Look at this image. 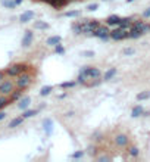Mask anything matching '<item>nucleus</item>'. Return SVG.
Listing matches in <instances>:
<instances>
[{
	"label": "nucleus",
	"mask_w": 150,
	"mask_h": 162,
	"mask_svg": "<svg viewBox=\"0 0 150 162\" xmlns=\"http://www.w3.org/2000/svg\"><path fill=\"white\" fill-rule=\"evenodd\" d=\"M97 159H99L100 162H102V161H110V158H108V156H99Z\"/></svg>",
	"instance_id": "37"
},
{
	"label": "nucleus",
	"mask_w": 150,
	"mask_h": 162,
	"mask_svg": "<svg viewBox=\"0 0 150 162\" xmlns=\"http://www.w3.org/2000/svg\"><path fill=\"white\" fill-rule=\"evenodd\" d=\"M100 77H102L100 69L96 68V67H91V69H90V74H88V78H90V80H94V78H100Z\"/></svg>",
	"instance_id": "14"
},
{
	"label": "nucleus",
	"mask_w": 150,
	"mask_h": 162,
	"mask_svg": "<svg viewBox=\"0 0 150 162\" xmlns=\"http://www.w3.org/2000/svg\"><path fill=\"white\" fill-rule=\"evenodd\" d=\"M60 41H62V37H60V35H52V37H49V38L46 40V44H47V46H56V44H59Z\"/></svg>",
	"instance_id": "11"
},
{
	"label": "nucleus",
	"mask_w": 150,
	"mask_h": 162,
	"mask_svg": "<svg viewBox=\"0 0 150 162\" xmlns=\"http://www.w3.org/2000/svg\"><path fill=\"white\" fill-rule=\"evenodd\" d=\"M81 56H85V58H93V56H94V52H93V50H83V52H81Z\"/></svg>",
	"instance_id": "31"
},
{
	"label": "nucleus",
	"mask_w": 150,
	"mask_h": 162,
	"mask_svg": "<svg viewBox=\"0 0 150 162\" xmlns=\"http://www.w3.org/2000/svg\"><path fill=\"white\" fill-rule=\"evenodd\" d=\"M77 80H78V83H80V84H83V85L87 84V75H84V74H80Z\"/></svg>",
	"instance_id": "28"
},
{
	"label": "nucleus",
	"mask_w": 150,
	"mask_h": 162,
	"mask_svg": "<svg viewBox=\"0 0 150 162\" xmlns=\"http://www.w3.org/2000/svg\"><path fill=\"white\" fill-rule=\"evenodd\" d=\"M115 145L118 146V147H128L130 146V139H128V136L127 134H118L116 137H115Z\"/></svg>",
	"instance_id": "6"
},
{
	"label": "nucleus",
	"mask_w": 150,
	"mask_h": 162,
	"mask_svg": "<svg viewBox=\"0 0 150 162\" xmlns=\"http://www.w3.org/2000/svg\"><path fill=\"white\" fill-rule=\"evenodd\" d=\"M3 80H5V72H2V71H0V83H2Z\"/></svg>",
	"instance_id": "39"
},
{
	"label": "nucleus",
	"mask_w": 150,
	"mask_h": 162,
	"mask_svg": "<svg viewBox=\"0 0 150 162\" xmlns=\"http://www.w3.org/2000/svg\"><path fill=\"white\" fill-rule=\"evenodd\" d=\"M33 38H34V34H33V31H25V34L24 37H22V47H28L31 43H33Z\"/></svg>",
	"instance_id": "7"
},
{
	"label": "nucleus",
	"mask_w": 150,
	"mask_h": 162,
	"mask_svg": "<svg viewBox=\"0 0 150 162\" xmlns=\"http://www.w3.org/2000/svg\"><path fill=\"white\" fill-rule=\"evenodd\" d=\"M34 18V12L33 10H25L24 13L19 16V21L22 22V24H25V22H28V21H31Z\"/></svg>",
	"instance_id": "8"
},
{
	"label": "nucleus",
	"mask_w": 150,
	"mask_h": 162,
	"mask_svg": "<svg viewBox=\"0 0 150 162\" xmlns=\"http://www.w3.org/2000/svg\"><path fill=\"white\" fill-rule=\"evenodd\" d=\"M43 125H44L46 133L50 134V133H52V125H53V124H52V120H49V118H47V120H44V121H43Z\"/></svg>",
	"instance_id": "20"
},
{
	"label": "nucleus",
	"mask_w": 150,
	"mask_h": 162,
	"mask_svg": "<svg viewBox=\"0 0 150 162\" xmlns=\"http://www.w3.org/2000/svg\"><path fill=\"white\" fill-rule=\"evenodd\" d=\"M128 153H130V156H133V158H137L138 153H140V150H138L135 146H130V147H128Z\"/></svg>",
	"instance_id": "21"
},
{
	"label": "nucleus",
	"mask_w": 150,
	"mask_h": 162,
	"mask_svg": "<svg viewBox=\"0 0 150 162\" xmlns=\"http://www.w3.org/2000/svg\"><path fill=\"white\" fill-rule=\"evenodd\" d=\"M131 2H134V0H127V3H131Z\"/></svg>",
	"instance_id": "43"
},
{
	"label": "nucleus",
	"mask_w": 150,
	"mask_h": 162,
	"mask_svg": "<svg viewBox=\"0 0 150 162\" xmlns=\"http://www.w3.org/2000/svg\"><path fill=\"white\" fill-rule=\"evenodd\" d=\"M30 103H31V97L25 96L24 99H21V102L18 103V108H19V109H22V111H25V109L30 106Z\"/></svg>",
	"instance_id": "12"
},
{
	"label": "nucleus",
	"mask_w": 150,
	"mask_h": 162,
	"mask_svg": "<svg viewBox=\"0 0 150 162\" xmlns=\"http://www.w3.org/2000/svg\"><path fill=\"white\" fill-rule=\"evenodd\" d=\"M24 117H18V118H13V120L9 122V128H15V127H18V125H21L22 122H24Z\"/></svg>",
	"instance_id": "15"
},
{
	"label": "nucleus",
	"mask_w": 150,
	"mask_h": 162,
	"mask_svg": "<svg viewBox=\"0 0 150 162\" xmlns=\"http://www.w3.org/2000/svg\"><path fill=\"white\" fill-rule=\"evenodd\" d=\"M66 117H74V111H71V112H66Z\"/></svg>",
	"instance_id": "40"
},
{
	"label": "nucleus",
	"mask_w": 150,
	"mask_h": 162,
	"mask_svg": "<svg viewBox=\"0 0 150 162\" xmlns=\"http://www.w3.org/2000/svg\"><path fill=\"white\" fill-rule=\"evenodd\" d=\"M93 35L94 37H97V38H100V40H109V37H110V31H109L108 27H102L100 25L97 30H94L93 31Z\"/></svg>",
	"instance_id": "3"
},
{
	"label": "nucleus",
	"mask_w": 150,
	"mask_h": 162,
	"mask_svg": "<svg viewBox=\"0 0 150 162\" xmlns=\"http://www.w3.org/2000/svg\"><path fill=\"white\" fill-rule=\"evenodd\" d=\"M22 88H16V90H13L12 93H10V102H15V100H18L21 96H22Z\"/></svg>",
	"instance_id": "16"
},
{
	"label": "nucleus",
	"mask_w": 150,
	"mask_h": 162,
	"mask_svg": "<svg viewBox=\"0 0 150 162\" xmlns=\"http://www.w3.org/2000/svg\"><path fill=\"white\" fill-rule=\"evenodd\" d=\"M33 83V77L28 74V72H22L21 75H18V80H16V87L18 88H28V85Z\"/></svg>",
	"instance_id": "2"
},
{
	"label": "nucleus",
	"mask_w": 150,
	"mask_h": 162,
	"mask_svg": "<svg viewBox=\"0 0 150 162\" xmlns=\"http://www.w3.org/2000/svg\"><path fill=\"white\" fill-rule=\"evenodd\" d=\"M30 68L31 67L27 65V63H16V65H12V67H9L6 69V75H9V77H18L22 72H28Z\"/></svg>",
	"instance_id": "1"
},
{
	"label": "nucleus",
	"mask_w": 150,
	"mask_h": 162,
	"mask_svg": "<svg viewBox=\"0 0 150 162\" xmlns=\"http://www.w3.org/2000/svg\"><path fill=\"white\" fill-rule=\"evenodd\" d=\"M143 113H144V109H143L141 105H135L133 108V111H131V117L133 118H138V117H141Z\"/></svg>",
	"instance_id": "10"
},
{
	"label": "nucleus",
	"mask_w": 150,
	"mask_h": 162,
	"mask_svg": "<svg viewBox=\"0 0 150 162\" xmlns=\"http://www.w3.org/2000/svg\"><path fill=\"white\" fill-rule=\"evenodd\" d=\"M115 75H116V68L108 69V71L105 72V75H103V81H109V80H112Z\"/></svg>",
	"instance_id": "13"
},
{
	"label": "nucleus",
	"mask_w": 150,
	"mask_h": 162,
	"mask_svg": "<svg viewBox=\"0 0 150 162\" xmlns=\"http://www.w3.org/2000/svg\"><path fill=\"white\" fill-rule=\"evenodd\" d=\"M10 97H5V96H0V109H3L5 106L10 105Z\"/></svg>",
	"instance_id": "19"
},
{
	"label": "nucleus",
	"mask_w": 150,
	"mask_h": 162,
	"mask_svg": "<svg viewBox=\"0 0 150 162\" xmlns=\"http://www.w3.org/2000/svg\"><path fill=\"white\" fill-rule=\"evenodd\" d=\"M5 118H6V113H5L3 111H0V121H2V120H5Z\"/></svg>",
	"instance_id": "38"
},
{
	"label": "nucleus",
	"mask_w": 150,
	"mask_h": 162,
	"mask_svg": "<svg viewBox=\"0 0 150 162\" xmlns=\"http://www.w3.org/2000/svg\"><path fill=\"white\" fill-rule=\"evenodd\" d=\"M83 156H84V152H83V150H77L75 153L71 155V158H72V159H80V158H83Z\"/></svg>",
	"instance_id": "29"
},
{
	"label": "nucleus",
	"mask_w": 150,
	"mask_h": 162,
	"mask_svg": "<svg viewBox=\"0 0 150 162\" xmlns=\"http://www.w3.org/2000/svg\"><path fill=\"white\" fill-rule=\"evenodd\" d=\"M97 8H99V5H97V3H91V5H88V6H87V10L93 12V10H96Z\"/></svg>",
	"instance_id": "35"
},
{
	"label": "nucleus",
	"mask_w": 150,
	"mask_h": 162,
	"mask_svg": "<svg viewBox=\"0 0 150 162\" xmlns=\"http://www.w3.org/2000/svg\"><path fill=\"white\" fill-rule=\"evenodd\" d=\"M121 19H122V18L118 16V15H110V16L106 19V24H108V25H116L118 27L121 24Z\"/></svg>",
	"instance_id": "9"
},
{
	"label": "nucleus",
	"mask_w": 150,
	"mask_h": 162,
	"mask_svg": "<svg viewBox=\"0 0 150 162\" xmlns=\"http://www.w3.org/2000/svg\"><path fill=\"white\" fill-rule=\"evenodd\" d=\"M52 90H53L52 85H44L41 90H40V96H47V94L52 93Z\"/></svg>",
	"instance_id": "22"
},
{
	"label": "nucleus",
	"mask_w": 150,
	"mask_h": 162,
	"mask_svg": "<svg viewBox=\"0 0 150 162\" xmlns=\"http://www.w3.org/2000/svg\"><path fill=\"white\" fill-rule=\"evenodd\" d=\"M15 3H16V6H18V5H21V3H22V0H15Z\"/></svg>",
	"instance_id": "41"
},
{
	"label": "nucleus",
	"mask_w": 150,
	"mask_h": 162,
	"mask_svg": "<svg viewBox=\"0 0 150 162\" xmlns=\"http://www.w3.org/2000/svg\"><path fill=\"white\" fill-rule=\"evenodd\" d=\"M37 112L38 111H35V109H30V111H25L24 113H22V117L27 120V118H31V117H34V115H37Z\"/></svg>",
	"instance_id": "23"
},
{
	"label": "nucleus",
	"mask_w": 150,
	"mask_h": 162,
	"mask_svg": "<svg viewBox=\"0 0 150 162\" xmlns=\"http://www.w3.org/2000/svg\"><path fill=\"white\" fill-rule=\"evenodd\" d=\"M78 81H65V83H62L60 84V88H71V87H74Z\"/></svg>",
	"instance_id": "24"
},
{
	"label": "nucleus",
	"mask_w": 150,
	"mask_h": 162,
	"mask_svg": "<svg viewBox=\"0 0 150 162\" xmlns=\"http://www.w3.org/2000/svg\"><path fill=\"white\" fill-rule=\"evenodd\" d=\"M13 83L10 81V80H3L2 83H0V93L2 94H9L13 92Z\"/></svg>",
	"instance_id": "5"
},
{
	"label": "nucleus",
	"mask_w": 150,
	"mask_h": 162,
	"mask_svg": "<svg viewBox=\"0 0 150 162\" xmlns=\"http://www.w3.org/2000/svg\"><path fill=\"white\" fill-rule=\"evenodd\" d=\"M3 5L9 9H13L16 8V3H15V0H3Z\"/></svg>",
	"instance_id": "25"
},
{
	"label": "nucleus",
	"mask_w": 150,
	"mask_h": 162,
	"mask_svg": "<svg viewBox=\"0 0 150 162\" xmlns=\"http://www.w3.org/2000/svg\"><path fill=\"white\" fill-rule=\"evenodd\" d=\"M140 30H141L143 34H146L147 31H150V24H146V22H144V24H143V25L140 27Z\"/></svg>",
	"instance_id": "33"
},
{
	"label": "nucleus",
	"mask_w": 150,
	"mask_h": 162,
	"mask_svg": "<svg viewBox=\"0 0 150 162\" xmlns=\"http://www.w3.org/2000/svg\"><path fill=\"white\" fill-rule=\"evenodd\" d=\"M34 28H35V30H47V28H49V24L44 22V21H37V22H34Z\"/></svg>",
	"instance_id": "17"
},
{
	"label": "nucleus",
	"mask_w": 150,
	"mask_h": 162,
	"mask_svg": "<svg viewBox=\"0 0 150 162\" xmlns=\"http://www.w3.org/2000/svg\"><path fill=\"white\" fill-rule=\"evenodd\" d=\"M90 69H91V67H83V68H81V71H80V74H84V75H87V77H88Z\"/></svg>",
	"instance_id": "34"
},
{
	"label": "nucleus",
	"mask_w": 150,
	"mask_h": 162,
	"mask_svg": "<svg viewBox=\"0 0 150 162\" xmlns=\"http://www.w3.org/2000/svg\"><path fill=\"white\" fill-rule=\"evenodd\" d=\"M143 18H150V8H147L143 12Z\"/></svg>",
	"instance_id": "36"
},
{
	"label": "nucleus",
	"mask_w": 150,
	"mask_h": 162,
	"mask_svg": "<svg viewBox=\"0 0 150 162\" xmlns=\"http://www.w3.org/2000/svg\"><path fill=\"white\" fill-rule=\"evenodd\" d=\"M110 38H113V40H116V41L124 40V38H128V31H127V30H122V28H119V27H116L115 30L110 31Z\"/></svg>",
	"instance_id": "4"
},
{
	"label": "nucleus",
	"mask_w": 150,
	"mask_h": 162,
	"mask_svg": "<svg viewBox=\"0 0 150 162\" xmlns=\"http://www.w3.org/2000/svg\"><path fill=\"white\" fill-rule=\"evenodd\" d=\"M41 2H44V3H49V5L52 3V0H41Z\"/></svg>",
	"instance_id": "42"
},
{
	"label": "nucleus",
	"mask_w": 150,
	"mask_h": 162,
	"mask_svg": "<svg viewBox=\"0 0 150 162\" xmlns=\"http://www.w3.org/2000/svg\"><path fill=\"white\" fill-rule=\"evenodd\" d=\"M72 30H74L75 34H81V24L78 22V24H74L72 25Z\"/></svg>",
	"instance_id": "32"
},
{
	"label": "nucleus",
	"mask_w": 150,
	"mask_h": 162,
	"mask_svg": "<svg viewBox=\"0 0 150 162\" xmlns=\"http://www.w3.org/2000/svg\"><path fill=\"white\" fill-rule=\"evenodd\" d=\"M78 15H80V10H69V12L63 13V16H66V18H75V16H78Z\"/></svg>",
	"instance_id": "26"
},
{
	"label": "nucleus",
	"mask_w": 150,
	"mask_h": 162,
	"mask_svg": "<svg viewBox=\"0 0 150 162\" xmlns=\"http://www.w3.org/2000/svg\"><path fill=\"white\" fill-rule=\"evenodd\" d=\"M124 55H127V56H131V55H134L135 53V49H133V47H127V49H124V52H122Z\"/></svg>",
	"instance_id": "30"
},
{
	"label": "nucleus",
	"mask_w": 150,
	"mask_h": 162,
	"mask_svg": "<svg viewBox=\"0 0 150 162\" xmlns=\"http://www.w3.org/2000/svg\"><path fill=\"white\" fill-rule=\"evenodd\" d=\"M149 97H150V92H149V90H146V92H141V93L137 94V100H140V102H141V100H147Z\"/></svg>",
	"instance_id": "18"
},
{
	"label": "nucleus",
	"mask_w": 150,
	"mask_h": 162,
	"mask_svg": "<svg viewBox=\"0 0 150 162\" xmlns=\"http://www.w3.org/2000/svg\"><path fill=\"white\" fill-rule=\"evenodd\" d=\"M55 52H56L58 55H63V53H65V47H63V46L59 43V44H56V46H55Z\"/></svg>",
	"instance_id": "27"
}]
</instances>
